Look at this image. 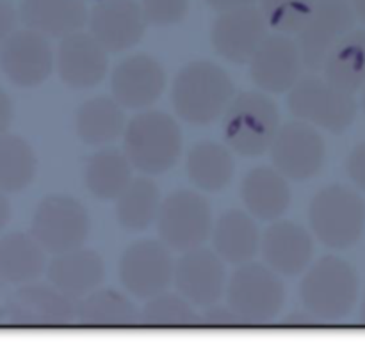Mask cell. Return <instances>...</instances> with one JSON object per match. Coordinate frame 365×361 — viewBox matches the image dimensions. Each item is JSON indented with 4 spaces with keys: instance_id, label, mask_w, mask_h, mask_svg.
<instances>
[{
    "instance_id": "obj_1",
    "label": "cell",
    "mask_w": 365,
    "mask_h": 361,
    "mask_svg": "<svg viewBox=\"0 0 365 361\" xmlns=\"http://www.w3.org/2000/svg\"><path fill=\"white\" fill-rule=\"evenodd\" d=\"M235 96L230 75L210 61L185 64L171 85V103L180 120L189 125L214 123L227 113Z\"/></svg>"
},
{
    "instance_id": "obj_2",
    "label": "cell",
    "mask_w": 365,
    "mask_h": 361,
    "mask_svg": "<svg viewBox=\"0 0 365 361\" xmlns=\"http://www.w3.org/2000/svg\"><path fill=\"white\" fill-rule=\"evenodd\" d=\"M123 153L141 173H166L177 166L182 155L180 127L163 110H141L125 128Z\"/></svg>"
},
{
    "instance_id": "obj_3",
    "label": "cell",
    "mask_w": 365,
    "mask_h": 361,
    "mask_svg": "<svg viewBox=\"0 0 365 361\" xmlns=\"http://www.w3.org/2000/svg\"><path fill=\"white\" fill-rule=\"evenodd\" d=\"M299 295L307 312L317 320L337 323L346 319L359 299L356 271L339 256H323L305 273Z\"/></svg>"
},
{
    "instance_id": "obj_4",
    "label": "cell",
    "mask_w": 365,
    "mask_h": 361,
    "mask_svg": "<svg viewBox=\"0 0 365 361\" xmlns=\"http://www.w3.org/2000/svg\"><path fill=\"white\" fill-rule=\"evenodd\" d=\"M278 130L280 114L266 93H241L234 96L223 114L225 142L242 157L264 155L273 146Z\"/></svg>"
},
{
    "instance_id": "obj_5",
    "label": "cell",
    "mask_w": 365,
    "mask_h": 361,
    "mask_svg": "<svg viewBox=\"0 0 365 361\" xmlns=\"http://www.w3.org/2000/svg\"><path fill=\"white\" fill-rule=\"evenodd\" d=\"M309 223L312 234L327 248L348 249L364 234L365 202L346 185H328L310 202Z\"/></svg>"
},
{
    "instance_id": "obj_6",
    "label": "cell",
    "mask_w": 365,
    "mask_h": 361,
    "mask_svg": "<svg viewBox=\"0 0 365 361\" xmlns=\"http://www.w3.org/2000/svg\"><path fill=\"white\" fill-rule=\"evenodd\" d=\"M287 288L277 273L262 263H245L227 285L228 308L250 324H266L284 310Z\"/></svg>"
},
{
    "instance_id": "obj_7",
    "label": "cell",
    "mask_w": 365,
    "mask_h": 361,
    "mask_svg": "<svg viewBox=\"0 0 365 361\" xmlns=\"http://www.w3.org/2000/svg\"><path fill=\"white\" fill-rule=\"evenodd\" d=\"M91 230L86 206L66 194H50L38 203L32 216V237L53 255L81 249Z\"/></svg>"
},
{
    "instance_id": "obj_8",
    "label": "cell",
    "mask_w": 365,
    "mask_h": 361,
    "mask_svg": "<svg viewBox=\"0 0 365 361\" xmlns=\"http://www.w3.org/2000/svg\"><path fill=\"white\" fill-rule=\"evenodd\" d=\"M289 110L298 121L316 128L344 132L356 117L353 95L335 88L324 77H305L289 91Z\"/></svg>"
},
{
    "instance_id": "obj_9",
    "label": "cell",
    "mask_w": 365,
    "mask_h": 361,
    "mask_svg": "<svg viewBox=\"0 0 365 361\" xmlns=\"http://www.w3.org/2000/svg\"><path fill=\"white\" fill-rule=\"evenodd\" d=\"M157 231L168 249L187 253L205 244L212 234V210L200 192L175 191L163 199Z\"/></svg>"
},
{
    "instance_id": "obj_10",
    "label": "cell",
    "mask_w": 365,
    "mask_h": 361,
    "mask_svg": "<svg viewBox=\"0 0 365 361\" xmlns=\"http://www.w3.org/2000/svg\"><path fill=\"white\" fill-rule=\"evenodd\" d=\"M355 11L348 0H317L312 14L298 34L303 64L319 71L339 43L355 31Z\"/></svg>"
},
{
    "instance_id": "obj_11",
    "label": "cell",
    "mask_w": 365,
    "mask_h": 361,
    "mask_svg": "<svg viewBox=\"0 0 365 361\" xmlns=\"http://www.w3.org/2000/svg\"><path fill=\"white\" fill-rule=\"evenodd\" d=\"M175 263L170 249L160 241L132 242L120 258V281L128 294L150 299L164 294L173 283Z\"/></svg>"
},
{
    "instance_id": "obj_12",
    "label": "cell",
    "mask_w": 365,
    "mask_h": 361,
    "mask_svg": "<svg viewBox=\"0 0 365 361\" xmlns=\"http://www.w3.org/2000/svg\"><path fill=\"white\" fill-rule=\"evenodd\" d=\"M269 152L274 169L294 182L314 178L327 160L323 135L316 127L303 121H291L280 127Z\"/></svg>"
},
{
    "instance_id": "obj_13",
    "label": "cell",
    "mask_w": 365,
    "mask_h": 361,
    "mask_svg": "<svg viewBox=\"0 0 365 361\" xmlns=\"http://www.w3.org/2000/svg\"><path fill=\"white\" fill-rule=\"evenodd\" d=\"M166 89V73L155 57L132 53L120 61L110 77L113 98L123 109L148 110Z\"/></svg>"
},
{
    "instance_id": "obj_14",
    "label": "cell",
    "mask_w": 365,
    "mask_h": 361,
    "mask_svg": "<svg viewBox=\"0 0 365 361\" xmlns=\"http://www.w3.org/2000/svg\"><path fill=\"white\" fill-rule=\"evenodd\" d=\"M267 21L255 7L221 13L210 28V43L217 56L232 64H250L267 38Z\"/></svg>"
},
{
    "instance_id": "obj_15",
    "label": "cell",
    "mask_w": 365,
    "mask_h": 361,
    "mask_svg": "<svg viewBox=\"0 0 365 361\" xmlns=\"http://www.w3.org/2000/svg\"><path fill=\"white\" fill-rule=\"evenodd\" d=\"M303 59L289 36H267L250 61V77L262 93H289L302 80Z\"/></svg>"
},
{
    "instance_id": "obj_16",
    "label": "cell",
    "mask_w": 365,
    "mask_h": 361,
    "mask_svg": "<svg viewBox=\"0 0 365 361\" xmlns=\"http://www.w3.org/2000/svg\"><path fill=\"white\" fill-rule=\"evenodd\" d=\"M88 23L89 34L107 52L120 53L145 38L148 21L138 0H98Z\"/></svg>"
},
{
    "instance_id": "obj_17",
    "label": "cell",
    "mask_w": 365,
    "mask_h": 361,
    "mask_svg": "<svg viewBox=\"0 0 365 361\" xmlns=\"http://www.w3.org/2000/svg\"><path fill=\"white\" fill-rule=\"evenodd\" d=\"M173 283L178 294L192 306L216 305L227 287L223 260L210 249H191L175 263Z\"/></svg>"
},
{
    "instance_id": "obj_18",
    "label": "cell",
    "mask_w": 365,
    "mask_h": 361,
    "mask_svg": "<svg viewBox=\"0 0 365 361\" xmlns=\"http://www.w3.org/2000/svg\"><path fill=\"white\" fill-rule=\"evenodd\" d=\"M0 68L13 84L34 88L52 73V46L45 36L31 28L13 32L0 48Z\"/></svg>"
},
{
    "instance_id": "obj_19",
    "label": "cell",
    "mask_w": 365,
    "mask_h": 361,
    "mask_svg": "<svg viewBox=\"0 0 365 361\" xmlns=\"http://www.w3.org/2000/svg\"><path fill=\"white\" fill-rule=\"evenodd\" d=\"M107 50L86 32H75L61 39L56 66L61 80L73 89L98 85L109 70Z\"/></svg>"
},
{
    "instance_id": "obj_20",
    "label": "cell",
    "mask_w": 365,
    "mask_h": 361,
    "mask_svg": "<svg viewBox=\"0 0 365 361\" xmlns=\"http://www.w3.org/2000/svg\"><path fill=\"white\" fill-rule=\"evenodd\" d=\"M78 303L53 285H27L6 303V312L18 324L64 326L77 320Z\"/></svg>"
},
{
    "instance_id": "obj_21",
    "label": "cell",
    "mask_w": 365,
    "mask_h": 361,
    "mask_svg": "<svg viewBox=\"0 0 365 361\" xmlns=\"http://www.w3.org/2000/svg\"><path fill=\"white\" fill-rule=\"evenodd\" d=\"M264 262L278 276H298L314 258V241L309 231L292 221H274L260 241Z\"/></svg>"
},
{
    "instance_id": "obj_22",
    "label": "cell",
    "mask_w": 365,
    "mask_h": 361,
    "mask_svg": "<svg viewBox=\"0 0 365 361\" xmlns=\"http://www.w3.org/2000/svg\"><path fill=\"white\" fill-rule=\"evenodd\" d=\"M106 278L103 258L93 249H75V251L57 255L48 266L50 285L71 299L88 298L102 285Z\"/></svg>"
},
{
    "instance_id": "obj_23",
    "label": "cell",
    "mask_w": 365,
    "mask_h": 361,
    "mask_svg": "<svg viewBox=\"0 0 365 361\" xmlns=\"http://www.w3.org/2000/svg\"><path fill=\"white\" fill-rule=\"evenodd\" d=\"M241 199L252 217L260 221H280L291 205L287 178L274 167H253L241 184Z\"/></svg>"
},
{
    "instance_id": "obj_24",
    "label": "cell",
    "mask_w": 365,
    "mask_h": 361,
    "mask_svg": "<svg viewBox=\"0 0 365 361\" xmlns=\"http://www.w3.org/2000/svg\"><path fill=\"white\" fill-rule=\"evenodd\" d=\"M20 16L31 31L61 39L81 32L89 20L84 0H21Z\"/></svg>"
},
{
    "instance_id": "obj_25",
    "label": "cell",
    "mask_w": 365,
    "mask_h": 361,
    "mask_svg": "<svg viewBox=\"0 0 365 361\" xmlns=\"http://www.w3.org/2000/svg\"><path fill=\"white\" fill-rule=\"evenodd\" d=\"M259 228L248 212L230 209L220 216L212 228L214 251L223 262L234 266L250 263L260 249Z\"/></svg>"
},
{
    "instance_id": "obj_26",
    "label": "cell",
    "mask_w": 365,
    "mask_h": 361,
    "mask_svg": "<svg viewBox=\"0 0 365 361\" xmlns=\"http://www.w3.org/2000/svg\"><path fill=\"white\" fill-rule=\"evenodd\" d=\"M123 107L113 96H95L81 103L75 114L78 139L89 146H107L125 134Z\"/></svg>"
},
{
    "instance_id": "obj_27",
    "label": "cell",
    "mask_w": 365,
    "mask_h": 361,
    "mask_svg": "<svg viewBox=\"0 0 365 361\" xmlns=\"http://www.w3.org/2000/svg\"><path fill=\"white\" fill-rule=\"evenodd\" d=\"M185 169L192 185L203 192H221L230 185L235 162L228 146L214 141H200L185 157Z\"/></svg>"
},
{
    "instance_id": "obj_28",
    "label": "cell",
    "mask_w": 365,
    "mask_h": 361,
    "mask_svg": "<svg viewBox=\"0 0 365 361\" xmlns=\"http://www.w3.org/2000/svg\"><path fill=\"white\" fill-rule=\"evenodd\" d=\"M45 249L32 235L9 234L0 239V280L29 283L45 271Z\"/></svg>"
},
{
    "instance_id": "obj_29",
    "label": "cell",
    "mask_w": 365,
    "mask_h": 361,
    "mask_svg": "<svg viewBox=\"0 0 365 361\" xmlns=\"http://www.w3.org/2000/svg\"><path fill=\"white\" fill-rule=\"evenodd\" d=\"M132 164L125 153L118 150H100L86 160L84 184L98 199H118L128 187L132 178Z\"/></svg>"
},
{
    "instance_id": "obj_30",
    "label": "cell",
    "mask_w": 365,
    "mask_h": 361,
    "mask_svg": "<svg viewBox=\"0 0 365 361\" xmlns=\"http://www.w3.org/2000/svg\"><path fill=\"white\" fill-rule=\"evenodd\" d=\"M323 73L330 84L349 95L365 88V31H351L339 43Z\"/></svg>"
},
{
    "instance_id": "obj_31",
    "label": "cell",
    "mask_w": 365,
    "mask_h": 361,
    "mask_svg": "<svg viewBox=\"0 0 365 361\" xmlns=\"http://www.w3.org/2000/svg\"><path fill=\"white\" fill-rule=\"evenodd\" d=\"M160 191L150 178H134L128 187L118 196L116 217L123 228L130 231H143L159 217Z\"/></svg>"
},
{
    "instance_id": "obj_32",
    "label": "cell",
    "mask_w": 365,
    "mask_h": 361,
    "mask_svg": "<svg viewBox=\"0 0 365 361\" xmlns=\"http://www.w3.org/2000/svg\"><path fill=\"white\" fill-rule=\"evenodd\" d=\"M77 320L84 326H132L141 320V313L127 295L103 288L78 303Z\"/></svg>"
},
{
    "instance_id": "obj_33",
    "label": "cell",
    "mask_w": 365,
    "mask_h": 361,
    "mask_svg": "<svg viewBox=\"0 0 365 361\" xmlns=\"http://www.w3.org/2000/svg\"><path fill=\"white\" fill-rule=\"evenodd\" d=\"M38 159L20 135L0 137V191L21 192L34 182Z\"/></svg>"
},
{
    "instance_id": "obj_34",
    "label": "cell",
    "mask_w": 365,
    "mask_h": 361,
    "mask_svg": "<svg viewBox=\"0 0 365 361\" xmlns=\"http://www.w3.org/2000/svg\"><path fill=\"white\" fill-rule=\"evenodd\" d=\"M141 320L150 326L185 328L198 326L202 323V315H198L191 303L185 301L180 294L164 292L146 301V306L141 312Z\"/></svg>"
},
{
    "instance_id": "obj_35",
    "label": "cell",
    "mask_w": 365,
    "mask_h": 361,
    "mask_svg": "<svg viewBox=\"0 0 365 361\" xmlns=\"http://www.w3.org/2000/svg\"><path fill=\"white\" fill-rule=\"evenodd\" d=\"M316 0H262L267 25L282 36L299 34L312 14Z\"/></svg>"
},
{
    "instance_id": "obj_36",
    "label": "cell",
    "mask_w": 365,
    "mask_h": 361,
    "mask_svg": "<svg viewBox=\"0 0 365 361\" xmlns=\"http://www.w3.org/2000/svg\"><path fill=\"white\" fill-rule=\"evenodd\" d=\"M141 9L148 23L155 27H171L185 20L189 0H141Z\"/></svg>"
},
{
    "instance_id": "obj_37",
    "label": "cell",
    "mask_w": 365,
    "mask_h": 361,
    "mask_svg": "<svg viewBox=\"0 0 365 361\" xmlns=\"http://www.w3.org/2000/svg\"><path fill=\"white\" fill-rule=\"evenodd\" d=\"M346 173L353 184L365 191V141L359 142L346 159Z\"/></svg>"
},
{
    "instance_id": "obj_38",
    "label": "cell",
    "mask_w": 365,
    "mask_h": 361,
    "mask_svg": "<svg viewBox=\"0 0 365 361\" xmlns=\"http://www.w3.org/2000/svg\"><path fill=\"white\" fill-rule=\"evenodd\" d=\"M202 323L209 324V326H239V324H245V320L239 315H235L228 306L227 308H223V306H210L202 315Z\"/></svg>"
},
{
    "instance_id": "obj_39",
    "label": "cell",
    "mask_w": 365,
    "mask_h": 361,
    "mask_svg": "<svg viewBox=\"0 0 365 361\" xmlns=\"http://www.w3.org/2000/svg\"><path fill=\"white\" fill-rule=\"evenodd\" d=\"M14 23H16V13H14V9L6 0H0V48H2L4 43L13 34Z\"/></svg>"
},
{
    "instance_id": "obj_40",
    "label": "cell",
    "mask_w": 365,
    "mask_h": 361,
    "mask_svg": "<svg viewBox=\"0 0 365 361\" xmlns=\"http://www.w3.org/2000/svg\"><path fill=\"white\" fill-rule=\"evenodd\" d=\"M11 121H13V103H11L6 91L0 88V137L7 132Z\"/></svg>"
},
{
    "instance_id": "obj_41",
    "label": "cell",
    "mask_w": 365,
    "mask_h": 361,
    "mask_svg": "<svg viewBox=\"0 0 365 361\" xmlns=\"http://www.w3.org/2000/svg\"><path fill=\"white\" fill-rule=\"evenodd\" d=\"M207 6L220 13H227V11L241 9V7H250L255 0H205Z\"/></svg>"
},
{
    "instance_id": "obj_42",
    "label": "cell",
    "mask_w": 365,
    "mask_h": 361,
    "mask_svg": "<svg viewBox=\"0 0 365 361\" xmlns=\"http://www.w3.org/2000/svg\"><path fill=\"white\" fill-rule=\"evenodd\" d=\"M9 217H11L9 202H7L6 196H4L2 191H0V231L4 230V226H6V224H7Z\"/></svg>"
},
{
    "instance_id": "obj_43",
    "label": "cell",
    "mask_w": 365,
    "mask_h": 361,
    "mask_svg": "<svg viewBox=\"0 0 365 361\" xmlns=\"http://www.w3.org/2000/svg\"><path fill=\"white\" fill-rule=\"evenodd\" d=\"M351 6L356 16L365 23V0H351Z\"/></svg>"
},
{
    "instance_id": "obj_44",
    "label": "cell",
    "mask_w": 365,
    "mask_h": 361,
    "mask_svg": "<svg viewBox=\"0 0 365 361\" xmlns=\"http://www.w3.org/2000/svg\"><path fill=\"white\" fill-rule=\"evenodd\" d=\"M2 291H4V288H2V283H0V298H2ZM6 315H7L6 308H2V303H0V320H2L4 317H6Z\"/></svg>"
},
{
    "instance_id": "obj_45",
    "label": "cell",
    "mask_w": 365,
    "mask_h": 361,
    "mask_svg": "<svg viewBox=\"0 0 365 361\" xmlns=\"http://www.w3.org/2000/svg\"><path fill=\"white\" fill-rule=\"evenodd\" d=\"M360 319L365 324V295H364V303H362V312H360Z\"/></svg>"
},
{
    "instance_id": "obj_46",
    "label": "cell",
    "mask_w": 365,
    "mask_h": 361,
    "mask_svg": "<svg viewBox=\"0 0 365 361\" xmlns=\"http://www.w3.org/2000/svg\"><path fill=\"white\" fill-rule=\"evenodd\" d=\"M362 107H364V110H365V88H364V96H362Z\"/></svg>"
}]
</instances>
